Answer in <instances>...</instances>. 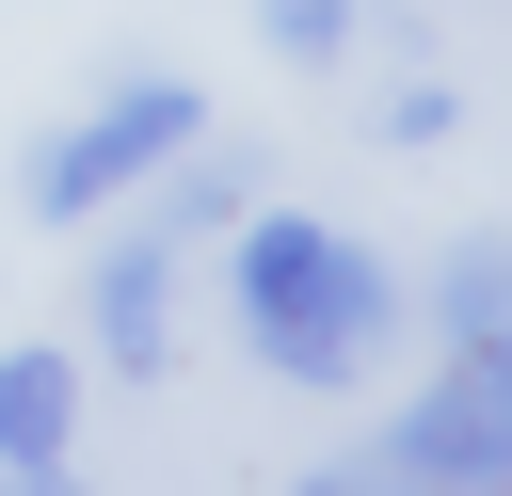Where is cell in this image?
I'll use <instances>...</instances> for the list:
<instances>
[{"instance_id":"6da1fadb","label":"cell","mask_w":512,"mask_h":496,"mask_svg":"<svg viewBox=\"0 0 512 496\" xmlns=\"http://www.w3.org/2000/svg\"><path fill=\"white\" fill-rule=\"evenodd\" d=\"M224 224H240L224 240V304H240L272 384H352L400 336V272L352 224H320V208H224Z\"/></svg>"},{"instance_id":"7a4b0ae2","label":"cell","mask_w":512,"mask_h":496,"mask_svg":"<svg viewBox=\"0 0 512 496\" xmlns=\"http://www.w3.org/2000/svg\"><path fill=\"white\" fill-rule=\"evenodd\" d=\"M512 480V352H448L432 400H400L352 464H320V496H496Z\"/></svg>"},{"instance_id":"3957f363","label":"cell","mask_w":512,"mask_h":496,"mask_svg":"<svg viewBox=\"0 0 512 496\" xmlns=\"http://www.w3.org/2000/svg\"><path fill=\"white\" fill-rule=\"evenodd\" d=\"M176 144H208V96H192V80H128V96H96V112L32 160V224H96V208H128Z\"/></svg>"},{"instance_id":"277c9868","label":"cell","mask_w":512,"mask_h":496,"mask_svg":"<svg viewBox=\"0 0 512 496\" xmlns=\"http://www.w3.org/2000/svg\"><path fill=\"white\" fill-rule=\"evenodd\" d=\"M96 224H112V208H96ZM176 256H192V240H176V224H144V208L96 240V288H80L96 368H176Z\"/></svg>"},{"instance_id":"5b68a950","label":"cell","mask_w":512,"mask_h":496,"mask_svg":"<svg viewBox=\"0 0 512 496\" xmlns=\"http://www.w3.org/2000/svg\"><path fill=\"white\" fill-rule=\"evenodd\" d=\"M64 464H80V352L16 336L0 352V480L16 496H64Z\"/></svg>"},{"instance_id":"8992f818","label":"cell","mask_w":512,"mask_h":496,"mask_svg":"<svg viewBox=\"0 0 512 496\" xmlns=\"http://www.w3.org/2000/svg\"><path fill=\"white\" fill-rule=\"evenodd\" d=\"M432 320H448V352H512V256L464 240V256L432 272Z\"/></svg>"},{"instance_id":"52a82bcc","label":"cell","mask_w":512,"mask_h":496,"mask_svg":"<svg viewBox=\"0 0 512 496\" xmlns=\"http://www.w3.org/2000/svg\"><path fill=\"white\" fill-rule=\"evenodd\" d=\"M256 32H272L288 64H336V48H352V0H256Z\"/></svg>"},{"instance_id":"ba28073f","label":"cell","mask_w":512,"mask_h":496,"mask_svg":"<svg viewBox=\"0 0 512 496\" xmlns=\"http://www.w3.org/2000/svg\"><path fill=\"white\" fill-rule=\"evenodd\" d=\"M448 128H464V96H448V80H400V96L368 112V144H448Z\"/></svg>"}]
</instances>
